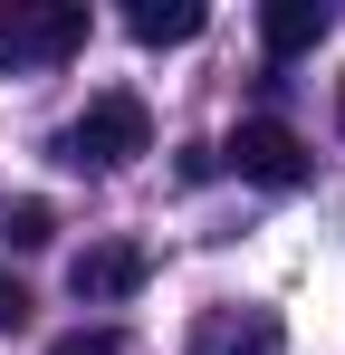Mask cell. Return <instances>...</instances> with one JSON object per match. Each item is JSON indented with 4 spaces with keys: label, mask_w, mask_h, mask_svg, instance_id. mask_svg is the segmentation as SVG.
<instances>
[{
    "label": "cell",
    "mask_w": 345,
    "mask_h": 355,
    "mask_svg": "<svg viewBox=\"0 0 345 355\" xmlns=\"http://www.w3.org/2000/svg\"><path fill=\"white\" fill-rule=\"evenodd\" d=\"M134 154H154V116H144V96L134 87H106V96H87V116L67 125V164H134Z\"/></svg>",
    "instance_id": "1"
},
{
    "label": "cell",
    "mask_w": 345,
    "mask_h": 355,
    "mask_svg": "<svg viewBox=\"0 0 345 355\" xmlns=\"http://www.w3.org/2000/svg\"><path fill=\"white\" fill-rule=\"evenodd\" d=\"M87 49V10L77 0H10L0 10V67H57Z\"/></svg>",
    "instance_id": "2"
},
{
    "label": "cell",
    "mask_w": 345,
    "mask_h": 355,
    "mask_svg": "<svg viewBox=\"0 0 345 355\" xmlns=\"http://www.w3.org/2000/svg\"><path fill=\"white\" fill-rule=\"evenodd\" d=\"M230 164H240V182H269V192H288V182H307V144H297L278 116H249L240 135H230Z\"/></svg>",
    "instance_id": "3"
},
{
    "label": "cell",
    "mask_w": 345,
    "mask_h": 355,
    "mask_svg": "<svg viewBox=\"0 0 345 355\" xmlns=\"http://www.w3.org/2000/svg\"><path fill=\"white\" fill-rule=\"evenodd\" d=\"M67 288L87 297V307H106V297H134V288H144V250H134V240H87V250L67 259Z\"/></svg>",
    "instance_id": "4"
},
{
    "label": "cell",
    "mask_w": 345,
    "mask_h": 355,
    "mask_svg": "<svg viewBox=\"0 0 345 355\" xmlns=\"http://www.w3.org/2000/svg\"><path fill=\"white\" fill-rule=\"evenodd\" d=\"M192 355H288V327L269 307H211L192 327Z\"/></svg>",
    "instance_id": "5"
},
{
    "label": "cell",
    "mask_w": 345,
    "mask_h": 355,
    "mask_svg": "<svg viewBox=\"0 0 345 355\" xmlns=\"http://www.w3.org/2000/svg\"><path fill=\"white\" fill-rule=\"evenodd\" d=\"M326 19H336L326 0H269V10H259V39H269V58H307V49L326 39Z\"/></svg>",
    "instance_id": "6"
},
{
    "label": "cell",
    "mask_w": 345,
    "mask_h": 355,
    "mask_svg": "<svg viewBox=\"0 0 345 355\" xmlns=\"http://www.w3.org/2000/svg\"><path fill=\"white\" fill-rule=\"evenodd\" d=\"M125 29H134L144 49H182V39H202V0H134Z\"/></svg>",
    "instance_id": "7"
},
{
    "label": "cell",
    "mask_w": 345,
    "mask_h": 355,
    "mask_svg": "<svg viewBox=\"0 0 345 355\" xmlns=\"http://www.w3.org/2000/svg\"><path fill=\"white\" fill-rule=\"evenodd\" d=\"M0 231H10V250H48V240H57V211H48V202H10Z\"/></svg>",
    "instance_id": "8"
},
{
    "label": "cell",
    "mask_w": 345,
    "mask_h": 355,
    "mask_svg": "<svg viewBox=\"0 0 345 355\" xmlns=\"http://www.w3.org/2000/svg\"><path fill=\"white\" fill-rule=\"evenodd\" d=\"M19 327H29V288L0 269V336H19Z\"/></svg>",
    "instance_id": "9"
},
{
    "label": "cell",
    "mask_w": 345,
    "mask_h": 355,
    "mask_svg": "<svg viewBox=\"0 0 345 355\" xmlns=\"http://www.w3.org/2000/svg\"><path fill=\"white\" fill-rule=\"evenodd\" d=\"M48 355H115V336H106V327H77V336H57Z\"/></svg>",
    "instance_id": "10"
},
{
    "label": "cell",
    "mask_w": 345,
    "mask_h": 355,
    "mask_svg": "<svg viewBox=\"0 0 345 355\" xmlns=\"http://www.w3.org/2000/svg\"><path fill=\"white\" fill-rule=\"evenodd\" d=\"M336 125H345V77H336Z\"/></svg>",
    "instance_id": "11"
}]
</instances>
